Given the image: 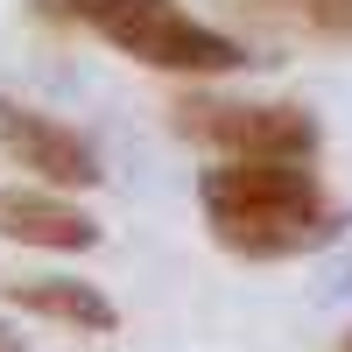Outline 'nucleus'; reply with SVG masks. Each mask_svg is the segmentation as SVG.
<instances>
[{
    "label": "nucleus",
    "mask_w": 352,
    "mask_h": 352,
    "mask_svg": "<svg viewBox=\"0 0 352 352\" xmlns=\"http://www.w3.org/2000/svg\"><path fill=\"white\" fill-rule=\"evenodd\" d=\"M0 232L21 247H43V254H92L99 247V219H85L71 197H50V190H0Z\"/></svg>",
    "instance_id": "obj_5"
},
{
    "label": "nucleus",
    "mask_w": 352,
    "mask_h": 352,
    "mask_svg": "<svg viewBox=\"0 0 352 352\" xmlns=\"http://www.w3.org/2000/svg\"><path fill=\"white\" fill-rule=\"evenodd\" d=\"M8 296H14V310H28V317H50V324H71V331H92V338L120 331L113 296H99L92 282H71V275H28V282L8 289Z\"/></svg>",
    "instance_id": "obj_6"
},
{
    "label": "nucleus",
    "mask_w": 352,
    "mask_h": 352,
    "mask_svg": "<svg viewBox=\"0 0 352 352\" xmlns=\"http://www.w3.org/2000/svg\"><path fill=\"white\" fill-rule=\"evenodd\" d=\"M0 148H8L28 176H43L50 190H92L106 176L85 134H71L64 120H50L36 106H14V99H0Z\"/></svg>",
    "instance_id": "obj_4"
},
{
    "label": "nucleus",
    "mask_w": 352,
    "mask_h": 352,
    "mask_svg": "<svg viewBox=\"0 0 352 352\" xmlns=\"http://www.w3.org/2000/svg\"><path fill=\"white\" fill-rule=\"evenodd\" d=\"M36 8L56 14V21L92 28L120 56H134L148 71H169V78H226V71L247 64V50L232 36L190 21L176 0H36Z\"/></svg>",
    "instance_id": "obj_2"
},
{
    "label": "nucleus",
    "mask_w": 352,
    "mask_h": 352,
    "mask_svg": "<svg viewBox=\"0 0 352 352\" xmlns=\"http://www.w3.org/2000/svg\"><path fill=\"white\" fill-rule=\"evenodd\" d=\"M289 14L317 36H352V0H289Z\"/></svg>",
    "instance_id": "obj_7"
},
{
    "label": "nucleus",
    "mask_w": 352,
    "mask_h": 352,
    "mask_svg": "<svg viewBox=\"0 0 352 352\" xmlns=\"http://www.w3.org/2000/svg\"><path fill=\"white\" fill-rule=\"evenodd\" d=\"M176 134L212 155H317V120L303 106H240V99H176Z\"/></svg>",
    "instance_id": "obj_3"
},
{
    "label": "nucleus",
    "mask_w": 352,
    "mask_h": 352,
    "mask_svg": "<svg viewBox=\"0 0 352 352\" xmlns=\"http://www.w3.org/2000/svg\"><path fill=\"white\" fill-rule=\"evenodd\" d=\"M338 352H352V338H345V345H338Z\"/></svg>",
    "instance_id": "obj_9"
},
{
    "label": "nucleus",
    "mask_w": 352,
    "mask_h": 352,
    "mask_svg": "<svg viewBox=\"0 0 352 352\" xmlns=\"http://www.w3.org/2000/svg\"><path fill=\"white\" fill-rule=\"evenodd\" d=\"M0 352H21V345H14V338H8V331H0Z\"/></svg>",
    "instance_id": "obj_8"
},
{
    "label": "nucleus",
    "mask_w": 352,
    "mask_h": 352,
    "mask_svg": "<svg viewBox=\"0 0 352 352\" xmlns=\"http://www.w3.org/2000/svg\"><path fill=\"white\" fill-rule=\"evenodd\" d=\"M197 204H204L212 240L240 261L317 254L345 232V212L289 155H219V169L197 176Z\"/></svg>",
    "instance_id": "obj_1"
}]
</instances>
